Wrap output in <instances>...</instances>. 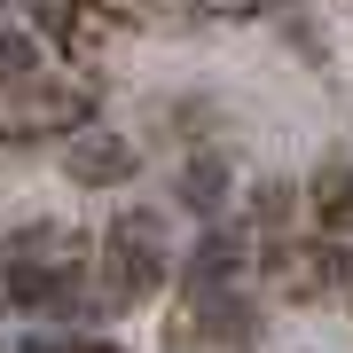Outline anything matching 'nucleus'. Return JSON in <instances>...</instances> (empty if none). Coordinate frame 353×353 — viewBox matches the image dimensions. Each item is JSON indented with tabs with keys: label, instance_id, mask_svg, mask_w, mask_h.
Masks as SVG:
<instances>
[{
	"label": "nucleus",
	"instance_id": "1",
	"mask_svg": "<svg viewBox=\"0 0 353 353\" xmlns=\"http://www.w3.org/2000/svg\"><path fill=\"white\" fill-rule=\"evenodd\" d=\"M102 283H110L118 306H141L157 299L165 283H173V243H165V212L157 204H134V212L110 220V236H102Z\"/></svg>",
	"mask_w": 353,
	"mask_h": 353
},
{
	"label": "nucleus",
	"instance_id": "2",
	"mask_svg": "<svg viewBox=\"0 0 353 353\" xmlns=\"http://www.w3.org/2000/svg\"><path fill=\"white\" fill-rule=\"evenodd\" d=\"M181 338L243 353V345H259V306L243 299L236 283H189V322H181Z\"/></svg>",
	"mask_w": 353,
	"mask_h": 353
},
{
	"label": "nucleus",
	"instance_id": "3",
	"mask_svg": "<svg viewBox=\"0 0 353 353\" xmlns=\"http://www.w3.org/2000/svg\"><path fill=\"white\" fill-rule=\"evenodd\" d=\"M134 173H141V157H134L126 134H110V126H79V134H63V181H71V189L102 196V189H126Z\"/></svg>",
	"mask_w": 353,
	"mask_h": 353
},
{
	"label": "nucleus",
	"instance_id": "4",
	"mask_svg": "<svg viewBox=\"0 0 353 353\" xmlns=\"http://www.w3.org/2000/svg\"><path fill=\"white\" fill-rule=\"evenodd\" d=\"M243 267H252V236L228 220H204V236L189 243V259L173 267L181 283H243Z\"/></svg>",
	"mask_w": 353,
	"mask_h": 353
},
{
	"label": "nucleus",
	"instance_id": "5",
	"mask_svg": "<svg viewBox=\"0 0 353 353\" xmlns=\"http://www.w3.org/2000/svg\"><path fill=\"white\" fill-rule=\"evenodd\" d=\"M228 196H236V165H228V150H196V157L173 173V204H181L189 220H220Z\"/></svg>",
	"mask_w": 353,
	"mask_h": 353
},
{
	"label": "nucleus",
	"instance_id": "6",
	"mask_svg": "<svg viewBox=\"0 0 353 353\" xmlns=\"http://www.w3.org/2000/svg\"><path fill=\"white\" fill-rule=\"evenodd\" d=\"M48 79V48L32 24H0V94H32Z\"/></svg>",
	"mask_w": 353,
	"mask_h": 353
},
{
	"label": "nucleus",
	"instance_id": "7",
	"mask_svg": "<svg viewBox=\"0 0 353 353\" xmlns=\"http://www.w3.org/2000/svg\"><path fill=\"white\" fill-rule=\"evenodd\" d=\"M157 118H165V126H173L181 141H204V134L220 126V102H212V94H173Z\"/></svg>",
	"mask_w": 353,
	"mask_h": 353
},
{
	"label": "nucleus",
	"instance_id": "8",
	"mask_svg": "<svg viewBox=\"0 0 353 353\" xmlns=\"http://www.w3.org/2000/svg\"><path fill=\"white\" fill-rule=\"evenodd\" d=\"M299 212V196H290V181H259L252 189V228H267V236H275V228Z\"/></svg>",
	"mask_w": 353,
	"mask_h": 353
},
{
	"label": "nucleus",
	"instance_id": "9",
	"mask_svg": "<svg viewBox=\"0 0 353 353\" xmlns=\"http://www.w3.org/2000/svg\"><path fill=\"white\" fill-rule=\"evenodd\" d=\"M212 16H275V0H212Z\"/></svg>",
	"mask_w": 353,
	"mask_h": 353
}]
</instances>
